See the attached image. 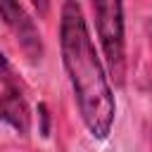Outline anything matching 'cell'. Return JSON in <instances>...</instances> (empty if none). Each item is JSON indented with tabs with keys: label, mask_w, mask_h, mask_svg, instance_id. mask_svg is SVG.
I'll return each instance as SVG.
<instances>
[{
	"label": "cell",
	"mask_w": 152,
	"mask_h": 152,
	"mask_svg": "<svg viewBox=\"0 0 152 152\" xmlns=\"http://www.w3.org/2000/svg\"><path fill=\"white\" fill-rule=\"evenodd\" d=\"M59 50L69 76L78 114L95 140H104L114 126L116 102L104 64L93 45L83 7L78 0H64L59 10Z\"/></svg>",
	"instance_id": "cell-1"
},
{
	"label": "cell",
	"mask_w": 152,
	"mask_h": 152,
	"mask_svg": "<svg viewBox=\"0 0 152 152\" xmlns=\"http://www.w3.org/2000/svg\"><path fill=\"white\" fill-rule=\"evenodd\" d=\"M0 19L12 31L19 50L31 62H40L43 52H45L43 50V36H40L33 17L24 10V5L19 0H0Z\"/></svg>",
	"instance_id": "cell-4"
},
{
	"label": "cell",
	"mask_w": 152,
	"mask_h": 152,
	"mask_svg": "<svg viewBox=\"0 0 152 152\" xmlns=\"http://www.w3.org/2000/svg\"><path fill=\"white\" fill-rule=\"evenodd\" d=\"M95 31L107 62V71L114 86L126 81V28H124V0H90Z\"/></svg>",
	"instance_id": "cell-2"
},
{
	"label": "cell",
	"mask_w": 152,
	"mask_h": 152,
	"mask_svg": "<svg viewBox=\"0 0 152 152\" xmlns=\"http://www.w3.org/2000/svg\"><path fill=\"white\" fill-rule=\"evenodd\" d=\"M38 116H40V124H43V126H40V135L48 138V135H50V112H48V107H45L43 102L38 104Z\"/></svg>",
	"instance_id": "cell-5"
},
{
	"label": "cell",
	"mask_w": 152,
	"mask_h": 152,
	"mask_svg": "<svg viewBox=\"0 0 152 152\" xmlns=\"http://www.w3.org/2000/svg\"><path fill=\"white\" fill-rule=\"evenodd\" d=\"M0 121H5L14 133L24 138L31 133V107L26 100V90L14 66L5 57L2 48H0Z\"/></svg>",
	"instance_id": "cell-3"
},
{
	"label": "cell",
	"mask_w": 152,
	"mask_h": 152,
	"mask_svg": "<svg viewBox=\"0 0 152 152\" xmlns=\"http://www.w3.org/2000/svg\"><path fill=\"white\" fill-rule=\"evenodd\" d=\"M31 5L36 7V12H38L40 17H45L48 10H50V0H31Z\"/></svg>",
	"instance_id": "cell-6"
}]
</instances>
